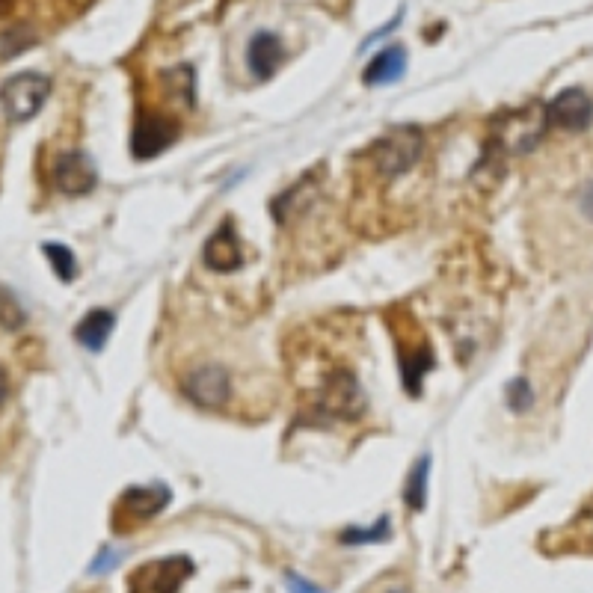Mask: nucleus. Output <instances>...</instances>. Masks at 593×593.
Here are the masks:
<instances>
[{"mask_svg": "<svg viewBox=\"0 0 593 593\" xmlns=\"http://www.w3.org/2000/svg\"><path fill=\"white\" fill-rule=\"evenodd\" d=\"M170 490L164 484L155 487H131L119 496L116 508H113V531L125 534L134 531L140 525H146L149 519H155L161 510L170 505Z\"/></svg>", "mask_w": 593, "mask_h": 593, "instance_id": "obj_6", "label": "nucleus"}, {"mask_svg": "<svg viewBox=\"0 0 593 593\" xmlns=\"http://www.w3.org/2000/svg\"><path fill=\"white\" fill-rule=\"evenodd\" d=\"M193 576V564L184 555L146 561L128 576V593H178Z\"/></svg>", "mask_w": 593, "mask_h": 593, "instance_id": "obj_7", "label": "nucleus"}, {"mask_svg": "<svg viewBox=\"0 0 593 593\" xmlns=\"http://www.w3.org/2000/svg\"><path fill=\"white\" fill-rule=\"evenodd\" d=\"M6 395H9V383H6V374H3V368H0V404L6 401Z\"/></svg>", "mask_w": 593, "mask_h": 593, "instance_id": "obj_22", "label": "nucleus"}, {"mask_svg": "<svg viewBox=\"0 0 593 593\" xmlns=\"http://www.w3.org/2000/svg\"><path fill=\"white\" fill-rule=\"evenodd\" d=\"M178 389L187 401H193L199 410H208V413H223L235 395L229 368L211 359L187 365L178 377Z\"/></svg>", "mask_w": 593, "mask_h": 593, "instance_id": "obj_1", "label": "nucleus"}, {"mask_svg": "<svg viewBox=\"0 0 593 593\" xmlns=\"http://www.w3.org/2000/svg\"><path fill=\"white\" fill-rule=\"evenodd\" d=\"M389 534H392V522L383 516V519H377L374 528H347V531H341V543H350V546L383 543V540H389Z\"/></svg>", "mask_w": 593, "mask_h": 593, "instance_id": "obj_16", "label": "nucleus"}, {"mask_svg": "<svg viewBox=\"0 0 593 593\" xmlns=\"http://www.w3.org/2000/svg\"><path fill=\"white\" fill-rule=\"evenodd\" d=\"M247 60H250V69H253L258 81L273 78L279 63H282V42H279V36H273L267 30L255 33L253 42H250V51H247Z\"/></svg>", "mask_w": 593, "mask_h": 593, "instance_id": "obj_13", "label": "nucleus"}, {"mask_svg": "<svg viewBox=\"0 0 593 593\" xmlns=\"http://www.w3.org/2000/svg\"><path fill=\"white\" fill-rule=\"evenodd\" d=\"M579 211H582V217L588 220L593 226V178H588L585 184H582V190H579Z\"/></svg>", "mask_w": 593, "mask_h": 593, "instance_id": "obj_20", "label": "nucleus"}, {"mask_svg": "<svg viewBox=\"0 0 593 593\" xmlns=\"http://www.w3.org/2000/svg\"><path fill=\"white\" fill-rule=\"evenodd\" d=\"M407 72V51L401 45H392V48H383L362 72V81L368 86H383L401 81Z\"/></svg>", "mask_w": 593, "mask_h": 593, "instance_id": "obj_12", "label": "nucleus"}, {"mask_svg": "<svg viewBox=\"0 0 593 593\" xmlns=\"http://www.w3.org/2000/svg\"><path fill=\"white\" fill-rule=\"evenodd\" d=\"M113 327H116L113 312L92 309V312H86L84 318H81V324L75 327V339H78V344H84L86 350H95L98 353L107 344V339H110Z\"/></svg>", "mask_w": 593, "mask_h": 593, "instance_id": "obj_14", "label": "nucleus"}, {"mask_svg": "<svg viewBox=\"0 0 593 593\" xmlns=\"http://www.w3.org/2000/svg\"><path fill=\"white\" fill-rule=\"evenodd\" d=\"M368 410L365 392L356 380L353 371L347 368H333L324 374L318 392H315V404L312 413L315 416H327V419H359Z\"/></svg>", "mask_w": 593, "mask_h": 593, "instance_id": "obj_3", "label": "nucleus"}, {"mask_svg": "<svg viewBox=\"0 0 593 593\" xmlns=\"http://www.w3.org/2000/svg\"><path fill=\"white\" fill-rule=\"evenodd\" d=\"M51 178H54V187L63 196H81V193H89L95 187L98 175H95V167H92V161L86 158L84 152L69 149V152H60L54 158Z\"/></svg>", "mask_w": 593, "mask_h": 593, "instance_id": "obj_9", "label": "nucleus"}, {"mask_svg": "<svg viewBox=\"0 0 593 593\" xmlns=\"http://www.w3.org/2000/svg\"><path fill=\"white\" fill-rule=\"evenodd\" d=\"M202 261H205V267L214 270V273H232V270L244 267L247 258H244V247H241V241H238V232H235L232 220H223L220 229L205 241V247H202Z\"/></svg>", "mask_w": 593, "mask_h": 593, "instance_id": "obj_10", "label": "nucleus"}, {"mask_svg": "<svg viewBox=\"0 0 593 593\" xmlns=\"http://www.w3.org/2000/svg\"><path fill=\"white\" fill-rule=\"evenodd\" d=\"M51 95V81L36 72H18L0 84V107L12 122L33 119Z\"/></svg>", "mask_w": 593, "mask_h": 593, "instance_id": "obj_5", "label": "nucleus"}, {"mask_svg": "<svg viewBox=\"0 0 593 593\" xmlns=\"http://www.w3.org/2000/svg\"><path fill=\"white\" fill-rule=\"evenodd\" d=\"M395 336H398V365H401V380H404V389L410 395H419L422 392L424 374L433 368V353L430 347L424 344V339L413 341V333H404L398 324H395Z\"/></svg>", "mask_w": 593, "mask_h": 593, "instance_id": "obj_11", "label": "nucleus"}, {"mask_svg": "<svg viewBox=\"0 0 593 593\" xmlns=\"http://www.w3.org/2000/svg\"><path fill=\"white\" fill-rule=\"evenodd\" d=\"M546 128H558V131H585L593 122V101L591 95L579 86H567L561 89L546 107Z\"/></svg>", "mask_w": 593, "mask_h": 593, "instance_id": "obj_8", "label": "nucleus"}, {"mask_svg": "<svg viewBox=\"0 0 593 593\" xmlns=\"http://www.w3.org/2000/svg\"><path fill=\"white\" fill-rule=\"evenodd\" d=\"M531 404H534V389H531V383H528L525 377H516L508 386V407L513 413L522 416V413L531 410Z\"/></svg>", "mask_w": 593, "mask_h": 593, "instance_id": "obj_18", "label": "nucleus"}, {"mask_svg": "<svg viewBox=\"0 0 593 593\" xmlns=\"http://www.w3.org/2000/svg\"><path fill=\"white\" fill-rule=\"evenodd\" d=\"M45 255H48V261H51L54 273H57L63 282H72V279H75V273H78V261H75V255H72L69 247H63V244H45Z\"/></svg>", "mask_w": 593, "mask_h": 593, "instance_id": "obj_17", "label": "nucleus"}, {"mask_svg": "<svg viewBox=\"0 0 593 593\" xmlns=\"http://www.w3.org/2000/svg\"><path fill=\"white\" fill-rule=\"evenodd\" d=\"M427 472H430V457H422L410 469V478H407V487H404V502H407L410 510L424 508V499H427Z\"/></svg>", "mask_w": 593, "mask_h": 593, "instance_id": "obj_15", "label": "nucleus"}, {"mask_svg": "<svg viewBox=\"0 0 593 593\" xmlns=\"http://www.w3.org/2000/svg\"><path fill=\"white\" fill-rule=\"evenodd\" d=\"M422 146L424 140L419 128H392L368 146L365 158L380 178H401L404 172L416 167Z\"/></svg>", "mask_w": 593, "mask_h": 593, "instance_id": "obj_2", "label": "nucleus"}, {"mask_svg": "<svg viewBox=\"0 0 593 593\" xmlns=\"http://www.w3.org/2000/svg\"><path fill=\"white\" fill-rule=\"evenodd\" d=\"M24 324V309L18 306V300L0 288V327L6 330H18Z\"/></svg>", "mask_w": 593, "mask_h": 593, "instance_id": "obj_19", "label": "nucleus"}, {"mask_svg": "<svg viewBox=\"0 0 593 593\" xmlns=\"http://www.w3.org/2000/svg\"><path fill=\"white\" fill-rule=\"evenodd\" d=\"M178 134H181V125L175 116L164 113V110H149L146 104H140L134 131H131V152H134V158L149 161V158L167 152L178 140Z\"/></svg>", "mask_w": 593, "mask_h": 593, "instance_id": "obj_4", "label": "nucleus"}, {"mask_svg": "<svg viewBox=\"0 0 593 593\" xmlns=\"http://www.w3.org/2000/svg\"><path fill=\"white\" fill-rule=\"evenodd\" d=\"M288 591L291 593H324L321 588H315L312 582L300 579V576H288Z\"/></svg>", "mask_w": 593, "mask_h": 593, "instance_id": "obj_21", "label": "nucleus"}]
</instances>
